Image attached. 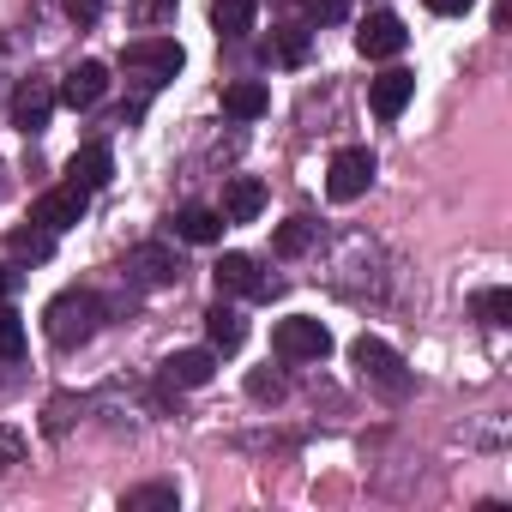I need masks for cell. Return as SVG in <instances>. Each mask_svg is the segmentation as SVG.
I'll list each match as a JSON object with an SVG mask.
<instances>
[{
    "label": "cell",
    "mask_w": 512,
    "mask_h": 512,
    "mask_svg": "<svg viewBox=\"0 0 512 512\" xmlns=\"http://www.w3.org/2000/svg\"><path fill=\"white\" fill-rule=\"evenodd\" d=\"M410 97H416V73L392 67V73H380V79H374V115H380V121H398Z\"/></svg>",
    "instance_id": "14"
},
{
    "label": "cell",
    "mask_w": 512,
    "mask_h": 512,
    "mask_svg": "<svg viewBox=\"0 0 512 512\" xmlns=\"http://www.w3.org/2000/svg\"><path fill=\"white\" fill-rule=\"evenodd\" d=\"M7 253H13V260H31V266H43L49 260V253H55V229H13V241H7Z\"/></svg>",
    "instance_id": "21"
},
{
    "label": "cell",
    "mask_w": 512,
    "mask_h": 512,
    "mask_svg": "<svg viewBox=\"0 0 512 512\" xmlns=\"http://www.w3.org/2000/svg\"><path fill=\"white\" fill-rule=\"evenodd\" d=\"M247 392H253V398H272V404H278V398H284V380L260 368V374H247Z\"/></svg>",
    "instance_id": "29"
},
{
    "label": "cell",
    "mask_w": 512,
    "mask_h": 512,
    "mask_svg": "<svg viewBox=\"0 0 512 512\" xmlns=\"http://www.w3.org/2000/svg\"><path fill=\"white\" fill-rule=\"evenodd\" d=\"M43 428H49V434H67V428H73V398H55V404H49V422H43Z\"/></svg>",
    "instance_id": "31"
},
{
    "label": "cell",
    "mask_w": 512,
    "mask_h": 512,
    "mask_svg": "<svg viewBox=\"0 0 512 512\" xmlns=\"http://www.w3.org/2000/svg\"><path fill=\"white\" fill-rule=\"evenodd\" d=\"M121 272H127L139 290H163V284H175V278H181V260H175L163 241H145V247H133L127 260H121Z\"/></svg>",
    "instance_id": "7"
},
{
    "label": "cell",
    "mask_w": 512,
    "mask_h": 512,
    "mask_svg": "<svg viewBox=\"0 0 512 512\" xmlns=\"http://www.w3.org/2000/svg\"><path fill=\"white\" fill-rule=\"evenodd\" d=\"M253 13H260L253 0H217V7H211V31L217 37H247L253 31Z\"/></svg>",
    "instance_id": "20"
},
{
    "label": "cell",
    "mask_w": 512,
    "mask_h": 512,
    "mask_svg": "<svg viewBox=\"0 0 512 512\" xmlns=\"http://www.w3.org/2000/svg\"><path fill=\"white\" fill-rule=\"evenodd\" d=\"M350 356H356V368H362V380H368L374 392H386V398H410V368H404V356H398L392 344H380V338H356Z\"/></svg>",
    "instance_id": "3"
},
{
    "label": "cell",
    "mask_w": 512,
    "mask_h": 512,
    "mask_svg": "<svg viewBox=\"0 0 512 512\" xmlns=\"http://www.w3.org/2000/svg\"><path fill=\"white\" fill-rule=\"evenodd\" d=\"M476 320L482 326H506L512 320V290H476Z\"/></svg>",
    "instance_id": "23"
},
{
    "label": "cell",
    "mask_w": 512,
    "mask_h": 512,
    "mask_svg": "<svg viewBox=\"0 0 512 512\" xmlns=\"http://www.w3.org/2000/svg\"><path fill=\"white\" fill-rule=\"evenodd\" d=\"M404 43H410V31H404L398 13H368L362 31H356V49L368 61H392V55H404Z\"/></svg>",
    "instance_id": "8"
},
{
    "label": "cell",
    "mask_w": 512,
    "mask_h": 512,
    "mask_svg": "<svg viewBox=\"0 0 512 512\" xmlns=\"http://www.w3.org/2000/svg\"><path fill=\"white\" fill-rule=\"evenodd\" d=\"M205 338H211V350H217V356H235V350H241V338H247V320H241L229 302H211V308H205Z\"/></svg>",
    "instance_id": "15"
},
{
    "label": "cell",
    "mask_w": 512,
    "mask_h": 512,
    "mask_svg": "<svg viewBox=\"0 0 512 512\" xmlns=\"http://www.w3.org/2000/svg\"><path fill=\"white\" fill-rule=\"evenodd\" d=\"M97 326H103V296H97V290H61V296L43 308V332H49L55 350H79V344H91Z\"/></svg>",
    "instance_id": "1"
},
{
    "label": "cell",
    "mask_w": 512,
    "mask_h": 512,
    "mask_svg": "<svg viewBox=\"0 0 512 512\" xmlns=\"http://www.w3.org/2000/svg\"><path fill=\"white\" fill-rule=\"evenodd\" d=\"M181 61H187V55H181V43H175V37H139V43H127V49H121V67H127L145 91L169 85V79L181 73Z\"/></svg>",
    "instance_id": "2"
},
{
    "label": "cell",
    "mask_w": 512,
    "mask_h": 512,
    "mask_svg": "<svg viewBox=\"0 0 512 512\" xmlns=\"http://www.w3.org/2000/svg\"><path fill=\"white\" fill-rule=\"evenodd\" d=\"M181 494H175V482H145V488H127V512H151V506H175Z\"/></svg>",
    "instance_id": "22"
},
{
    "label": "cell",
    "mask_w": 512,
    "mask_h": 512,
    "mask_svg": "<svg viewBox=\"0 0 512 512\" xmlns=\"http://www.w3.org/2000/svg\"><path fill=\"white\" fill-rule=\"evenodd\" d=\"M13 464H25V434L0 422V470H13Z\"/></svg>",
    "instance_id": "27"
},
{
    "label": "cell",
    "mask_w": 512,
    "mask_h": 512,
    "mask_svg": "<svg viewBox=\"0 0 512 512\" xmlns=\"http://www.w3.org/2000/svg\"><path fill=\"white\" fill-rule=\"evenodd\" d=\"M67 181L73 187H85V193H97V187H109L115 181V151L97 139V145H79L73 151V163H67Z\"/></svg>",
    "instance_id": "11"
},
{
    "label": "cell",
    "mask_w": 512,
    "mask_h": 512,
    "mask_svg": "<svg viewBox=\"0 0 512 512\" xmlns=\"http://www.w3.org/2000/svg\"><path fill=\"white\" fill-rule=\"evenodd\" d=\"M103 91H109V67H103V61H79V67L67 73V85H61V103H67V109H97Z\"/></svg>",
    "instance_id": "12"
},
{
    "label": "cell",
    "mask_w": 512,
    "mask_h": 512,
    "mask_svg": "<svg viewBox=\"0 0 512 512\" xmlns=\"http://www.w3.org/2000/svg\"><path fill=\"white\" fill-rule=\"evenodd\" d=\"M302 55H308V31H284V37H278V61H290V67H296Z\"/></svg>",
    "instance_id": "30"
},
{
    "label": "cell",
    "mask_w": 512,
    "mask_h": 512,
    "mask_svg": "<svg viewBox=\"0 0 512 512\" xmlns=\"http://www.w3.org/2000/svg\"><path fill=\"white\" fill-rule=\"evenodd\" d=\"M272 350H278L284 362H320V356L332 350V332H326L320 320H308V314H290V320H278Z\"/></svg>",
    "instance_id": "6"
},
{
    "label": "cell",
    "mask_w": 512,
    "mask_h": 512,
    "mask_svg": "<svg viewBox=\"0 0 512 512\" xmlns=\"http://www.w3.org/2000/svg\"><path fill=\"white\" fill-rule=\"evenodd\" d=\"M374 187V151L368 145H344L338 157H332V169H326V193L338 199V205H350V199H362Z\"/></svg>",
    "instance_id": "5"
},
{
    "label": "cell",
    "mask_w": 512,
    "mask_h": 512,
    "mask_svg": "<svg viewBox=\"0 0 512 512\" xmlns=\"http://www.w3.org/2000/svg\"><path fill=\"white\" fill-rule=\"evenodd\" d=\"M223 109H229L235 121H260V115L272 109V91H266L260 79H235V85H223Z\"/></svg>",
    "instance_id": "17"
},
{
    "label": "cell",
    "mask_w": 512,
    "mask_h": 512,
    "mask_svg": "<svg viewBox=\"0 0 512 512\" xmlns=\"http://www.w3.org/2000/svg\"><path fill=\"white\" fill-rule=\"evenodd\" d=\"M308 19L314 25H344L350 19V0H308Z\"/></svg>",
    "instance_id": "28"
},
{
    "label": "cell",
    "mask_w": 512,
    "mask_h": 512,
    "mask_svg": "<svg viewBox=\"0 0 512 512\" xmlns=\"http://www.w3.org/2000/svg\"><path fill=\"white\" fill-rule=\"evenodd\" d=\"M476 0H428V13H440V19H458V13H470Z\"/></svg>",
    "instance_id": "32"
},
{
    "label": "cell",
    "mask_w": 512,
    "mask_h": 512,
    "mask_svg": "<svg viewBox=\"0 0 512 512\" xmlns=\"http://www.w3.org/2000/svg\"><path fill=\"white\" fill-rule=\"evenodd\" d=\"M0 193H7V169H0Z\"/></svg>",
    "instance_id": "34"
},
{
    "label": "cell",
    "mask_w": 512,
    "mask_h": 512,
    "mask_svg": "<svg viewBox=\"0 0 512 512\" xmlns=\"http://www.w3.org/2000/svg\"><path fill=\"white\" fill-rule=\"evenodd\" d=\"M211 374H217V350H175V356L163 362V380H169V386H187V392L205 386Z\"/></svg>",
    "instance_id": "16"
},
{
    "label": "cell",
    "mask_w": 512,
    "mask_h": 512,
    "mask_svg": "<svg viewBox=\"0 0 512 512\" xmlns=\"http://www.w3.org/2000/svg\"><path fill=\"white\" fill-rule=\"evenodd\" d=\"M229 223H223V211H211V205H181L175 211V235L181 241H217Z\"/></svg>",
    "instance_id": "18"
},
{
    "label": "cell",
    "mask_w": 512,
    "mask_h": 512,
    "mask_svg": "<svg viewBox=\"0 0 512 512\" xmlns=\"http://www.w3.org/2000/svg\"><path fill=\"white\" fill-rule=\"evenodd\" d=\"M55 103H61V91H55V79H43V73H25V79H19V91H13V127L37 139V133L49 127V115H55Z\"/></svg>",
    "instance_id": "4"
},
{
    "label": "cell",
    "mask_w": 512,
    "mask_h": 512,
    "mask_svg": "<svg viewBox=\"0 0 512 512\" xmlns=\"http://www.w3.org/2000/svg\"><path fill=\"white\" fill-rule=\"evenodd\" d=\"M211 278H217V296H272V284L260 278V266H253L247 253H223L211 266Z\"/></svg>",
    "instance_id": "10"
},
{
    "label": "cell",
    "mask_w": 512,
    "mask_h": 512,
    "mask_svg": "<svg viewBox=\"0 0 512 512\" xmlns=\"http://www.w3.org/2000/svg\"><path fill=\"white\" fill-rule=\"evenodd\" d=\"M223 223H253L266 211V181H253V175H235L229 187H223Z\"/></svg>",
    "instance_id": "13"
},
{
    "label": "cell",
    "mask_w": 512,
    "mask_h": 512,
    "mask_svg": "<svg viewBox=\"0 0 512 512\" xmlns=\"http://www.w3.org/2000/svg\"><path fill=\"white\" fill-rule=\"evenodd\" d=\"M103 7H109V0H61V13H67L79 31H85V25H97V19H103Z\"/></svg>",
    "instance_id": "26"
},
{
    "label": "cell",
    "mask_w": 512,
    "mask_h": 512,
    "mask_svg": "<svg viewBox=\"0 0 512 512\" xmlns=\"http://www.w3.org/2000/svg\"><path fill=\"white\" fill-rule=\"evenodd\" d=\"M85 205H91V193L67 181V187H49V193L37 199V211H31V223H43V229H55V235H61V229H73V223L85 217Z\"/></svg>",
    "instance_id": "9"
},
{
    "label": "cell",
    "mask_w": 512,
    "mask_h": 512,
    "mask_svg": "<svg viewBox=\"0 0 512 512\" xmlns=\"http://www.w3.org/2000/svg\"><path fill=\"white\" fill-rule=\"evenodd\" d=\"M127 19L145 25V31H151V25H169V19H175V0H127Z\"/></svg>",
    "instance_id": "25"
},
{
    "label": "cell",
    "mask_w": 512,
    "mask_h": 512,
    "mask_svg": "<svg viewBox=\"0 0 512 512\" xmlns=\"http://www.w3.org/2000/svg\"><path fill=\"white\" fill-rule=\"evenodd\" d=\"M7 290H13V272H7V266H0V296H7Z\"/></svg>",
    "instance_id": "33"
},
{
    "label": "cell",
    "mask_w": 512,
    "mask_h": 512,
    "mask_svg": "<svg viewBox=\"0 0 512 512\" xmlns=\"http://www.w3.org/2000/svg\"><path fill=\"white\" fill-rule=\"evenodd\" d=\"M314 235H320V223H314V217H290V223H278L272 253H278V260H296V253H308V247H314Z\"/></svg>",
    "instance_id": "19"
},
{
    "label": "cell",
    "mask_w": 512,
    "mask_h": 512,
    "mask_svg": "<svg viewBox=\"0 0 512 512\" xmlns=\"http://www.w3.org/2000/svg\"><path fill=\"white\" fill-rule=\"evenodd\" d=\"M25 356V320L0 308V362H19Z\"/></svg>",
    "instance_id": "24"
}]
</instances>
